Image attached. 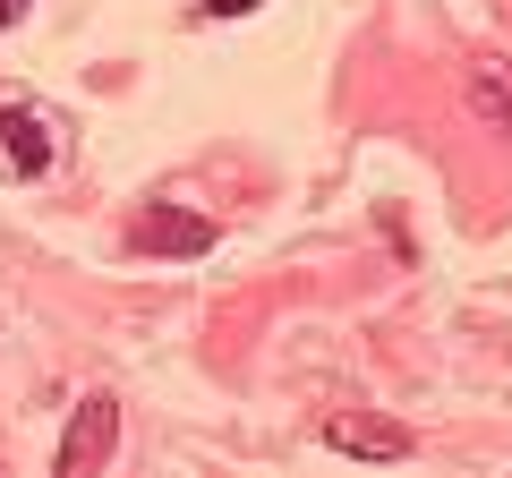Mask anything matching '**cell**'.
Segmentation results:
<instances>
[{"label": "cell", "instance_id": "3957f363", "mask_svg": "<svg viewBox=\"0 0 512 478\" xmlns=\"http://www.w3.org/2000/svg\"><path fill=\"white\" fill-rule=\"evenodd\" d=\"M128 248H146V257H205L214 248V222L180 214V205H146V214L128 222Z\"/></svg>", "mask_w": 512, "mask_h": 478}, {"label": "cell", "instance_id": "52a82bcc", "mask_svg": "<svg viewBox=\"0 0 512 478\" xmlns=\"http://www.w3.org/2000/svg\"><path fill=\"white\" fill-rule=\"evenodd\" d=\"M26 18V0H0V26H18Z\"/></svg>", "mask_w": 512, "mask_h": 478}, {"label": "cell", "instance_id": "7a4b0ae2", "mask_svg": "<svg viewBox=\"0 0 512 478\" xmlns=\"http://www.w3.org/2000/svg\"><path fill=\"white\" fill-rule=\"evenodd\" d=\"M111 444H120V402L94 393V402H77V419H69V436H60L52 470L60 478H86V470H103V461H111Z\"/></svg>", "mask_w": 512, "mask_h": 478}, {"label": "cell", "instance_id": "8992f818", "mask_svg": "<svg viewBox=\"0 0 512 478\" xmlns=\"http://www.w3.org/2000/svg\"><path fill=\"white\" fill-rule=\"evenodd\" d=\"M197 9H205V18H248L256 0H197Z\"/></svg>", "mask_w": 512, "mask_h": 478}, {"label": "cell", "instance_id": "6da1fadb", "mask_svg": "<svg viewBox=\"0 0 512 478\" xmlns=\"http://www.w3.org/2000/svg\"><path fill=\"white\" fill-rule=\"evenodd\" d=\"M52 154H60V120L52 111H35V103L0 111V171H9V180H43Z\"/></svg>", "mask_w": 512, "mask_h": 478}, {"label": "cell", "instance_id": "5b68a950", "mask_svg": "<svg viewBox=\"0 0 512 478\" xmlns=\"http://www.w3.org/2000/svg\"><path fill=\"white\" fill-rule=\"evenodd\" d=\"M325 444H333V453H350V461H410V453H419L410 427H393V419H333Z\"/></svg>", "mask_w": 512, "mask_h": 478}, {"label": "cell", "instance_id": "277c9868", "mask_svg": "<svg viewBox=\"0 0 512 478\" xmlns=\"http://www.w3.org/2000/svg\"><path fill=\"white\" fill-rule=\"evenodd\" d=\"M461 94H470V111L487 120L495 137H504V146H512V60H504V52L470 60V69H461Z\"/></svg>", "mask_w": 512, "mask_h": 478}]
</instances>
